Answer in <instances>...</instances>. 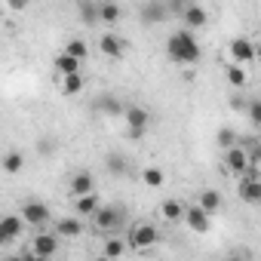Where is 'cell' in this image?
<instances>
[{
    "mask_svg": "<svg viewBox=\"0 0 261 261\" xmlns=\"http://www.w3.org/2000/svg\"><path fill=\"white\" fill-rule=\"evenodd\" d=\"M185 209H188L185 203H178V200H166V203L160 206V215H163L166 221L175 224V221H185Z\"/></svg>",
    "mask_w": 261,
    "mask_h": 261,
    "instance_id": "cb8c5ba5",
    "label": "cell"
},
{
    "mask_svg": "<svg viewBox=\"0 0 261 261\" xmlns=\"http://www.w3.org/2000/svg\"><path fill=\"white\" fill-rule=\"evenodd\" d=\"M25 169V154L22 151H10L7 157H4V172L7 175H16V172H22Z\"/></svg>",
    "mask_w": 261,
    "mask_h": 261,
    "instance_id": "4316f807",
    "label": "cell"
},
{
    "mask_svg": "<svg viewBox=\"0 0 261 261\" xmlns=\"http://www.w3.org/2000/svg\"><path fill=\"white\" fill-rule=\"evenodd\" d=\"M65 53H71V56H77V59L83 62V59L89 56V46H86V40H77V37H74V40L65 43Z\"/></svg>",
    "mask_w": 261,
    "mask_h": 261,
    "instance_id": "4dcf8cb0",
    "label": "cell"
},
{
    "mask_svg": "<svg viewBox=\"0 0 261 261\" xmlns=\"http://www.w3.org/2000/svg\"><path fill=\"white\" fill-rule=\"evenodd\" d=\"M37 148H40V154H46V151H53V148H56V145H53V142H46V139H43V142H40V145H37Z\"/></svg>",
    "mask_w": 261,
    "mask_h": 261,
    "instance_id": "d590c367",
    "label": "cell"
},
{
    "mask_svg": "<svg viewBox=\"0 0 261 261\" xmlns=\"http://www.w3.org/2000/svg\"><path fill=\"white\" fill-rule=\"evenodd\" d=\"M166 53L175 65H197L200 62V43H197V34L191 28H181V31H172L169 40H166Z\"/></svg>",
    "mask_w": 261,
    "mask_h": 261,
    "instance_id": "6da1fadb",
    "label": "cell"
},
{
    "mask_svg": "<svg viewBox=\"0 0 261 261\" xmlns=\"http://www.w3.org/2000/svg\"><path fill=\"white\" fill-rule=\"evenodd\" d=\"M243 111H246V117H249V123H252L255 129H261V98H249Z\"/></svg>",
    "mask_w": 261,
    "mask_h": 261,
    "instance_id": "f1b7e54d",
    "label": "cell"
},
{
    "mask_svg": "<svg viewBox=\"0 0 261 261\" xmlns=\"http://www.w3.org/2000/svg\"><path fill=\"white\" fill-rule=\"evenodd\" d=\"M59 243H62V237H59L56 230H53V233H37V237H31V246L25 249V255L46 261V258L59 255Z\"/></svg>",
    "mask_w": 261,
    "mask_h": 261,
    "instance_id": "3957f363",
    "label": "cell"
},
{
    "mask_svg": "<svg viewBox=\"0 0 261 261\" xmlns=\"http://www.w3.org/2000/svg\"><path fill=\"white\" fill-rule=\"evenodd\" d=\"M197 203L209 212V215H215V212H221V194L215 191V188H206V191H200V197H197Z\"/></svg>",
    "mask_w": 261,
    "mask_h": 261,
    "instance_id": "ffe728a7",
    "label": "cell"
},
{
    "mask_svg": "<svg viewBox=\"0 0 261 261\" xmlns=\"http://www.w3.org/2000/svg\"><path fill=\"white\" fill-rule=\"evenodd\" d=\"M209 218H212V215H209L200 203H194V206H188V209H185V224H188L194 233H206V230H209V224H212Z\"/></svg>",
    "mask_w": 261,
    "mask_h": 261,
    "instance_id": "7c38bea8",
    "label": "cell"
},
{
    "mask_svg": "<svg viewBox=\"0 0 261 261\" xmlns=\"http://www.w3.org/2000/svg\"><path fill=\"white\" fill-rule=\"evenodd\" d=\"M98 16H101V25H117L123 19V10L117 0H98Z\"/></svg>",
    "mask_w": 261,
    "mask_h": 261,
    "instance_id": "d6986e66",
    "label": "cell"
},
{
    "mask_svg": "<svg viewBox=\"0 0 261 261\" xmlns=\"http://www.w3.org/2000/svg\"><path fill=\"white\" fill-rule=\"evenodd\" d=\"M252 166L249 160V148L246 145H233V148H224V169L233 172V175H246Z\"/></svg>",
    "mask_w": 261,
    "mask_h": 261,
    "instance_id": "8992f818",
    "label": "cell"
},
{
    "mask_svg": "<svg viewBox=\"0 0 261 261\" xmlns=\"http://www.w3.org/2000/svg\"><path fill=\"white\" fill-rule=\"evenodd\" d=\"M142 178H145V185H148V188H163V181H166L163 169H157V166H148V169L142 172Z\"/></svg>",
    "mask_w": 261,
    "mask_h": 261,
    "instance_id": "f546056e",
    "label": "cell"
},
{
    "mask_svg": "<svg viewBox=\"0 0 261 261\" xmlns=\"http://www.w3.org/2000/svg\"><path fill=\"white\" fill-rule=\"evenodd\" d=\"M126 246H129V240H123V237H105V246H101V255L105 258H120V255H126Z\"/></svg>",
    "mask_w": 261,
    "mask_h": 261,
    "instance_id": "7402d4cb",
    "label": "cell"
},
{
    "mask_svg": "<svg viewBox=\"0 0 261 261\" xmlns=\"http://www.w3.org/2000/svg\"><path fill=\"white\" fill-rule=\"evenodd\" d=\"M172 13H169V4L166 0H148V4L139 10V19H142V25H160V22H166Z\"/></svg>",
    "mask_w": 261,
    "mask_h": 261,
    "instance_id": "ba28073f",
    "label": "cell"
},
{
    "mask_svg": "<svg viewBox=\"0 0 261 261\" xmlns=\"http://www.w3.org/2000/svg\"><path fill=\"white\" fill-rule=\"evenodd\" d=\"M105 169H108L111 175H126V172H129V160H126L123 154H108V157H105Z\"/></svg>",
    "mask_w": 261,
    "mask_h": 261,
    "instance_id": "484cf974",
    "label": "cell"
},
{
    "mask_svg": "<svg viewBox=\"0 0 261 261\" xmlns=\"http://www.w3.org/2000/svg\"><path fill=\"white\" fill-rule=\"evenodd\" d=\"M166 4H169V13L181 19V13H185V10H188L191 4H194V0H166Z\"/></svg>",
    "mask_w": 261,
    "mask_h": 261,
    "instance_id": "d6a6232c",
    "label": "cell"
},
{
    "mask_svg": "<svg viewBox=\"0 0 261 261\" xmlns=\"http://www.w3.org/2000/svg\"><path fill=\"white\" fill-rule=\"evenodd\" d=\"M92 108H95L98 114H105V117H123V111H126V105H123L114 92H101V95L92 101Z\"/></svg>",
    "mask_w": 261,
    "mask_h": 261,
    "instance_id": "5bb4252c",
    "label": "cell"
},
{
    "mask_svg": "<svg viewBox=\"0 0 261 261\" xmlns=\"http://www.w3.org/2000/svg\"><path fill=\"white\" fill-rule=\"evenodd\" d=\"M92 191H95L92 172H74L71 175V197H83V194H92Z\"/></svg>",
    "mask_w": 261,
    "mask_h": 261,
    "instance_id": "ac0fdd59",
    "label": "cell"
},
{
    "mask_svg": "<svg viewBox=\"0 0 261 261\" xmlns=\"http://www.w3.org/2000/svg\"><path fill=\"white\" fill-rule=\"evenodd\" d=\"M126 206L120 203H111V206H98V212L92 215V224H95V233H120L123 224H126Z\"/></svg>",
    "mask_w": 261,
    "mask_h": 261,
    "instance_id": "7a4b0ae2",
    "label": "cell"
},
{
    "mask_svg": "<svg viewBox=\"0 0 261 261\" xmlns=\"http://www.w3.org/2000/svg\"><path fill=\"white\" fill-rule=\"evenodd\" d=\"M68 4H80V0H68Z\"/></svg>",
    "mask_w": 261,
    "mask_h": 261,
    "instance_id": "8d00e7d4",
    "label": "cell"
},
{
    "mask_svg": "<svg viewBox=\"0 0 261 261\" xmlns=\"http://www.w3.org/2000/svg\"><path fill=\"white\" fill-rule=\"evenodd\" d=\"M53 65H56V71H59L62 77H65V74H77V71H80V59H77V56H71V53L56 56V62H53Z\"/></svg>",
    "mask_w": 261,
    "mask_h": 261,
    "instance_id": "603a6c76",
    "label": "cell"
},
{
    "mask_svg": "<svg viewBox=\"0 0 261 261\" xmlns=\"http://www.w3.org/2000/svg\"><path fill=\"white\" fill-rule=\"evenodd\" d=\"M181 22H185V28H191V31H197V28H203L206 22H209V13L200 7V4H191L185 13H181Z\"/></svg>",
    "mask_w": 261,
    "mask_h": 261,
    "instance_id": "e0dca14e",
    "label": "cell"
},
{
    "mask_svg": "<svg viewBox=\"0 0 261 261\" xmlns=\"http://www.w3.org/2000/svg\"><path fill=\"white\" fill-rule=\"evenodd\" d=\"M227 53H230V62H237V65H249V62L255 59V43H252L249 37H233L230 46H227Z\"/></svg>",
    "mask_w": 261,
    "mask_h": 261,
    "instance_id": "8fae6325",
    "label": "cell"
},
{
    "mask_svg": "<svg viewBox=\"0 0 261 261\" xmlns=\"http://www.w3.org/2000/svg\"><path fill=\"white\" fill-rule=\"evenodd\" d=\"M74 200V212L80 215V218H92L95 212H98V194L92 191V194H83V197H71Z\"/></svg>",
    "mask_w": 261,
    "mask_h": 261,
    "instance_id": "2e32d148",
    "label": "cell"
},
{
    "mask_svg": "<svg viewBox=\"0 0 261 261\" xmlns=\"http://www.w3.org/2000/svg\"><path fill=\"white\" fill-rule=\"evenodd\" d=\"M83 74L77 71V74H65L62 77V95H80L83 92Z\"/></svg>",
    "mask_w": 261,
    "mask_h": 261,
    "instance_id": "d4e9b609",
    "label": "cell"
},
{
    "mask_svg": "<svg viewBox=\"0 0 261 261\" xmlns=\"http://www.w3.org/2000/svg\"><path fill=\"white\" fill-rule=\"evenodd\" d=\"M218 145L221 148H233V145H240V139H237V133H233V129H218Z\"/></svg>",
    "mask_w": 261,
    "mask_h": 261,
    "instance_id": "1f68e13d",
    "label": "cell"
},
{
    "mask_svg": "<svg viewBox=\"0 0 261 261\" xmlns=\"http://www.w3.org/2000/svg\"><path fill=\"white\" fill-rule=\"evenodd\" d=\"M126 240H129V246H133V249H142L145 252V249H151V246L160 243V230L154 224H148V221H139V224L129 227Z\"/></svg>",
    "mask_w": 261,
    "mask_h": 261,
    "instance_id": "5b68a950",
    "label": "cell"
},
{
    "mask_svg": "<svg viewBox=\"0 0 261 261\" xmlns=\"http://www.w3.org/2000/svg\"><path fill=\"white\" fill-rule=\"evenodd\" d=\"M98 53L108 56V59H123V53H126V40H123L120 34L108 31V34L98 37Z\"/></svg>",
    "mask_w": 261,
    "mask_h": 261,
    "instance_id": "4fadbf2b",
    "label": "cell"
},
{
    "mask_svg": "<svg viewBox=\"0 0 261 261\" xmlns=\"http://www.w3.org/2000/svg\"><path fill=\"white\" fill-rule=\"evenodd\" d=\"M56 233H59L62 240H74V237H80V233H83V221H80V215L74 212V215H68V218H59V221H56Z\"/></svg>",
    "mask_w": 261,
    "mask_h": 261,
    "instance_id": "9a60e30c",
    "label": "cell"
},
{
    "mask_svg": "<svg viewBox=\"0 0 261 261\" xmlns=\"http://www.w3.org/2000/svg\"><path fill=\"white\" fill-rule=\"evenodd\" d=\"M25 224H28V221L22 218V212H19V215H4V218H0V246L16 243V240L22 237Z\"/></svg>",
    "mask_w": 261,
    "mask_h": 261,
    "instance_id": "52a82bcc",
    "label": "cell"
},
{
    "mask_svg": "<svg viewBox=\"0 0 261 261\" xmlns=\"http://www.w3.org/2000/svg\"><path fill=\"white\" fill-rule=\"evenodd\" d=\"M246 80H249V77H246V65H237V62L227 65V83H230L233 89H243Z\"/></svg>",
    "mask_w": 261,
    "mask_h": 261,
    "instance_id": "83f0119b",
    "label": "cell"
},
{
    "mask_svg": "<svg viewBox=\"0 0 261 261\" xmlns=\"http://www.w3.org/2000/svg\"><path fill=\"white\" fill-rule=\"evenodd\" d=\"M22 218L28 221V227H43V224H49V206L40 200H25Z\"/></svg>",
    "mask_w": 261,
    "mask_h": 261,
    "instance_id": "30bf717a",
    "label": "cell"
},
{
    "mask_svg": "<svg viewBox=\"0 0 261 261\" xmlns=\"http://www.w3.org/2000/svg\"><path fill=\"white\" fill-rule=\"evenodd\" d=\"M237 197L249 206H258L261 203V178H255L252 172L240 175V185H237Z\"/></svg>",
    "mask_w": 261,
    "mask_h": 261,
    "instance_id": "9c48e42d",
    "label": "cell"
},
{
    "mask_svg": "<svg viewBox=\"0 0 261 261\" xmlns=\"http://www.w3.org/2000/svg\"><path fill=\"white\" fill-rule=\"evenodd\" d=\"M123 120H126V126H129V139H133V142H139V139L148 133V126H151V114H148V108H142V105H129V108L123 111Z\"/></svg>",
    "mask_w": 261,
    "mask_h": 261,
    "instance_id": "277c9868",
    "label": "cell"
},
{
    "mask_svg": "<svg viewBox=\"0 0 261 261\" xmlns=\"http://www.w3.org/2000/svg\"><path fill=\"white\" fill-rule=\"evenodd\" d=\"M249 160H252V166H261V145H255L249 151Z\"/></svg>",
    "mask_w": 261,
    "mask_h": 261,
    "instance_id": "836d02e7",
    "label": "cell"
},
{
    "mask_svg": "<svg viewBox=\"0 0 261 261\" xmlns=\"http://www.w3.org/2000/svg\"><path fill=\"white\" fill-rule=\"evenodd\" d=\"M77 7H80V22H83V25L92 28V25L101 22V16H98V0H80Z\"/></svg>",
    "mask_w": 261,
    "mask_h": 261,
    "instance_id": "44dd1931",
    "label": "cell"
},
{
    "mask_svg": "<svg viewBox=\"0 0 261 261\" xmlns=\"http://www.w3.org/2000/svg\"><path fill=\"white\" fill-rule=\"evenodd\" d=\"M28 4H31V0H7V7H10V10H16V13H19V10H25Z\"/></svg>",
    "mask_w": 261,
    "mask_h": 261,
    "instance_id": "e575fe53",
    "label": "cell"
}]
</instances>
